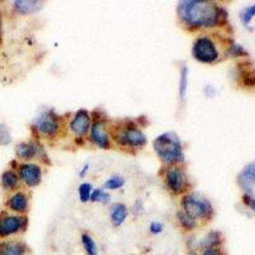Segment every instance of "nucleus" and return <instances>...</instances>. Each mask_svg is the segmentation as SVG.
<instances>
[{
  "instance_id": "f257e3e1",
  "label": "nucleus",
  "mask_w": 255,
  "mask_h": 255,
  "mask_svg": "<svg viewBox=\"0 0 255 255\" xmlns=\"http://www.w3.org/2000/svg\"><path fill=\"white\" fill-rule=\"evenodd\" d=\"M180 19L191 28H211L220 23L221 9L211 1L184 0L177 6Z\"/></svg>"
},
{
  "instance_id": "f03ea898",
  "label": "nucleus",
  "mask_w": 255,
  "mask_h": 255,
  "mask_svg": "<svg viewBox=\"0 0 255 255\" xmlns=\"http://www.w3.org/2000/svg\"><path fill=\"white\" fill-rule=\"evenodd\" d=\"M153 148L157 156L165 163L183 162L184 152L181 140L174 131H168L158 135L153 142Z\"/></svg>"
},
{
  "instance_id": "7ed1b4c3",
  "label": "nucleus",
  "mask_w": 255,
  "mask_h": 255,
  "mask_svg": "<svg viewBox=\"0 0 255 255\" xmlns=\"http://www.w3.org/2000/svg\"><path fill=\"white\" fill-rule=\"evenodd\" d=\"M193 56L198 61L204 64H212L218 60L220 51H218L217 44L208 36H200L195 40L193 45Z\"/></svg>"
},
{
  "instance_id": "20e7f679",
  "label": "nucleus",
  "mask_w": 255,
  "mask_h": 255,
  "mask_svg": "<svg viewBox=\"0 0 255 255\" xmlns=\"http://www.w3.org/2000/svg\"><path fill=\"white\" fill-rule=\"evenodd\" d=\"M184 211L194 218H209L212 216V204L202 195L197 193L186 194L183 198Z\"/></svg>"
},
{
  "instance_id": "39448f33",
  "label": "nucleus",
  "mask_w": 255,
  "mask_h": 255,
  "mask_svg": "<svg viewBox=\"0 0 255 255\" xmlns=\"http://www.w3.org/2000/svg\"><path fill=\"white\" fill-rule=\"evenodd\" d=\"M166 184L168 189L174 193H181L185 190L189 185L188 176L185 171L180 167H170L165 175Z\"/></svg>"
},
{
  "instance_id": "423d86ee",
  "label": "nucleus",
  "mask_w": 255,
  "mask_h": 255,
  "mask_svg": "<svg viewBox=\"0 0 255 255\" xmlns=\"http://www.w3.org/2000/svg\"><path fill=\"white\" fill-rule=\"evenodd\" d=\"M116 140L123 145L129 147H143L147 142L145 135L136 128H125L116 134Z\"/></svg>"
},
{
  "instance_id": "0eeeda50",
  "label": "nucleus",
  "mask_w": 255,
  "mask_h": 255,
  "mask_svg": "<svg viewBox=\"0 0 255 255\" xmlns=\"http://www.w3.org/2000/svg\"><path fill=\"white\" fill-rule=\"evenodd\" d=\"M24 227V218L19 216H3L0 218V238H9Z\"/></svg>"
},
{
  "instance_id": "6e6552de",
  "label": "nucleus",
  "mask_w": 255,
  "mask_h": 255,
  "mask_svg": "<svg viewBox=\"0 0 255 255\" xmlns=\"http://www.w3.org/2000/svg\"><path fill=\"white\" fill-rule=\"evenodd\" d=\"M36 128L45 135H54L59 131V122L56 119L55 115H52L51 113L42 114L41 116H38L35 122Z\"/></svg>"
},
{
  "instance_id": "1a4fd4ad",
  "label": "nucleus",
  "mask_w": 255,
  "mask_h": 255,
  "mask_svg": "<svg viewBox=\"0 0 255 255\" xmlns=\"http://www.w3.org/2000/svg\"><path fill=\"white\" fill-rule=\"evenodd\" d=\"M19 176L28 186H36L40 184L42 172L40 166L33 163H23L19 166Z\"/></svg>"
},
{
  "instance_id": "9d476101",
  "label": "nucleus",
  "mask_w": 255,
  "mask_h": 255,
  "mask_svg": "<svg viewBox=\"0 0 255 255\" xmlns=\"http://www.w3.org/2000/svg\"><path fill=\"white\" fill-rule=\"evenodd\" d=\"M238 184L247 194H250L255 186V161L248 163L238 176Z\"/></svg>"
},
{
  "instance_id": "9b49d317",
  "label": "nucleus",
  "mask_w": 255,
  "mask_h": 255,
  "mask_svg": "<svg viewBox=\"0 0 255 255\" xmlns=\"http://www.w3.org/2000/svg\"><path fill=\"white\" fill-rule=\"evenodd\" d=\"M91 127V118L88 111L79 110L77 111L73 120L70 122V129L73 133H76L77 135H84L87 133L88 129Z\"/></svg>"
},
{
  "instance_id": "f8f14e48",
  "label": "nucleus",
  "mask_w": 255,
  "mask_h": 255,
  "mask_svg": "<svg viewBox=\"0 0 255 255\" xmlns=\"http://www.w3.org/2000/svg\"><path fill=\"white\" fill-rule=\"evenodd\" d=\"M91 139L96 145L100 148L108 149L110 147V139H109V134L106 131V128L102 122H96L91 128Z\"/></svg>"
},
{
  "instance_id": "ddd939ff",
  "label": "nucleus",
  "mask_w": 255,
  "mask_h": 255,
  "mask_svg": "<svg viewBox=\"0 0 255 255\" xmlns=\"http://www.w3.org/2000/svg\"><path fill=\"white\" fill-rule=\"evenodd\" d=\"M27 252L28 248L22 241H0V255H27Z\"/></svg>"
},
{
  "instance_id": "4468645a",
  "label": "nucleus",
  "mask_w": 255,
  "mask_h": 255,
  "mask_svg": "<svg viewBox=\"0 0 255 255\" xmlns=\"http://www.w3.org/2000/svg\"><path fill=\"white\" fill-rule=\"evenodd\" d=\"M221 243H222V236H221L220 232L212 231L208 232V234L198 243V248H200L202 250L220 249Z\"/></svg>"
},
{
  "instance_id": "2eb2a0df",
  "label": "nucleus",
  "mask_w": 255,
  "mask_h": 255,
  "mask_svg": "<svg viewBox=\"0 0 255 255\" xmlns=\"http://www.w3.org/2000/svg\"><path fill=\"white\" fill-rule=\"evenodd\" d=\"M111 222L114 226H122L128 217V208L122 203H115L111 206Z\"/></svg>"
},
{
  "instance_id": "dca6fc26",
  "label": "nucleus",
  "mask_w": 255,
  "mask_h": 255,
  "mask_svg": "<svg viewBox=\"0 0 255 255\" xmlns=\"http://www.w3.org/2000/svg\"><path fill=\"white\" fill-rule=\"evenodd\" d=\"M14 8L22 14H32L42 8L41 1H32V0H17L14 1Z\"/></svg>"
},
{
  "instance_id": "f3484780",
  "label": "nucleus",
  "mask_w": 255,
  "mask_h": 255,
  "mask_svg": "<svg viewBox=\"0 0 255 255\" xmlns=\"http://www.w3.org/2000/svg\"><path fill=\"white\" fill-rule=\"evenodd\" d=\"M8 206L9 208L15 212H24L27 207H28V199H27L24 193L18 191V193H15V194H13L12 197L9 198Z\"/></svg>"
},
{
  "instance_id": "a211bd4d",
  "label": "nucleus",
  "mask_w": 255,
  "mask_h": 255,
  "mask_svg": "<svg viewBox=\"0 0 255 255\" xmlns=\"http://www.w3.org/2000/svg\"><path fill=\"white\" fill-rule=\"evenodd\" d=\"M37 153V148L32 143H20L17 145V154L19 158L22 159H31L32 157H35Z\"/></svg>"
},
{
  "instance_id": "6ab92c4d",
  "label": "nucleus",
  "mask_w": 255,
  "mask_h": 255,
  "mask_svg": "<svg viewBox=\"0 0 255 255\" xmlns=\"http://www.w3.org/2000/svg\"><path fill=\"white\" fill-rule=\"evenodd\" d=\"M82 245H83V249L87 255H99L97 245H96L92 236L88 235V234H83L82 235Z\"/></svg>"
},
{
  "instance_id": "aec40b11",
  "label": "nucleus",
  "mask_w": 255,
  "mask_h": 255,
  "mask_svg": "<svg viewBox=\"0 0 255 255\" xmlns=\"http://www.w3.org/2000/svg\"><path fill=\"white\" fill-rule=\"evenodd\" d=\"M177 217H179L180 225L183 226V229H185L186 231H190V230L194 229L197 226V220L194 217H191L190 215H188L185 211H181L177 213Z\"/></svg>"
},
{
  "instance_id": "412c9836",
  "label": "nucleus",
  "mask_w": 255,
  "mask_h": 255,
  "mask_svg": "<svg viewBox=\"0 0 255 255\" xmlns=\"http://www.w3.org/2000/svg\"><path fill=\"white\" fill-rule=\"evenodd\" d=\"M1 184H3V186L6 190H10V189L15 188L18 184L17 174L14 171H12V170L5 171L3 174V176H1Z\"/></svg>"
},
{
  "instance_id": "4be33fe9",
  "label": "nucleus",
  "mask_w": 255,
  "mask_h": 255,
  "mask_svg": "<svg viewBox=\"0 0 255 255\" xmlns=\"http://www.w3.org/2000/svg\"><path fill=\"white\" fill-rule=\"evenodd\" d=\"M188 77H189V69L184 67L180 73V82H179V96L181 101H184L186 97V91H188Z\"/></svg>"
},
{
  "instance_id": "5701e85b",
  "label": "nucleus",
  "mask_w": 255,
  "mask_h": 255,
  "mask_svg": "<svg viewBox=\"0 0 255 255\" xmlns=\"http://www.w3.org/2000/svg\"><path fill=\"white\" fill-rule=\"evenodd\" d=\"M78 193L81 202L86 203V202H88L91 199V195H92V185L88 183L81 184L78 188Z\"/></svg>"
},
{
  "instance_id": "b1692460",
  "label": "nucleus",
  "mask_w": 255,
  "mask_h": 255,
  "mask_svg": "<svg viewBox=\"0 0 255 255\" xmlns=\"http://www.w3.org/2000/svg\"><path fill=\"white\" fill-rule=\"evenodd\" d=\"M124 179L122 176H113L105 183V188L109 189V190H115V189H119L124 185Z\"/></svg>"
},
{
  "instance_id": "393cba45",
  "label": "nucleus",
  "mask_w": 255,
  "mask_h": 255,
  "mask_svg": "<svg viewBox=\"0 0 255 255\" xmlns=\"http://www.w3.org/2000/svg\"><path fill=\"white\" fill-rule=\"evenodd\" d=\"M254 17H255V5L248 6V8L244 9L240 14V18L241 20H243L244 24H249L250 20H252Z\"/></svg>"
},
{
  "instance_id": "a878e982",
  "label": "nucleus",
  "mask_w": 255,
  "mask_h": 255,
  "mask_svg": "<svg viewBox=\"0 0 255 255\" xmlns=\"http://www.w3.org/2000/svg\"><path fill=\"white\" fill-rule=\"evenodd\" d=\"M110 199V195L108 193H105L102 189H96L92 191V195H91V200L92 202H108Z\"/></svg>"
},
{
  "instance_id": "bb28decb",
  "label": "nucleus",
  "mask_w": 255,
  "mask_h": 255,
  "mask_svg": "<svg viewBox=\"0 0 255 255\" xmlns=\"http://www.w3.org/2000/svg\"><path fill=\"white\" fill-rule=\"evenodd\" d=\"M10 140H12V136H10L8 127L0 124V144H8V143H10Z\"/></svg>"
},
{
  "instance_id": "cd10ccee",
  "label": "nucleus",
  "mask_w": 255,
  "mask_h": 255,
  "mask_svg": "<svg viewBox=\"0 0 255 255\" xmlns=\"http://www.w3.org/2000/svg\"><path fill=\"white\" fill-rule=\"evenodd\" d=\"M149 231L153 235H158V234H161L163 231V225L161 222H152L149 225Z\"/></svg>"
},
{
  "instance_id": "c85d7f7f",
  "label": "nucleus",
  "mask_w": 255,
  "mask_h": 255,
  "mask_svg": "<svg viewBox=\"0 0 255 255\" xmlns=\"http://www.w3.org/2000/svg\"><path fill=\"white\" fill-rule=\"evenodd\" d=\"M244 203L247 204L253 212H255V197L252 194H245L244 195Z\"/></svg>"
},
{
  "instance_id": "c756f323",
  "label": "nucleus",
  "mask_w": 255,
  "mask_h": 255,
  "mask_svg": "<svg viewBox=\"0 0 255 255\" xmlns=\"http://www.w3.org/2000/svg\"><path fill=\"white\" fill-rule=\"evenodd\" d=\"M230 52H231V55H234V56H240V55H243V54H245V51H244L243 47L239 46V45H234V46H231Z\"/></svg>"
},
{
  "instance_id": "7c9ffc66",
  "label": "nucleus",
  "mask_w": 255,
  "mask_h": 255,
  "mask_svg": "<svg viewBox=\"0 0 255 255\" xmlns=\"http://www.w3.org/2000/svg\"><path fill=\"white\" fill-rule=\"evenodd\" d=\"M199 255H222V252L220 249H209V250H203L202 254Z\"/></svg>"
},
{
  "instance_id": "2f4dec72",
  "label": "nucleus",
  "mask_w": 255,
  "mask_h": 255,
  "mask_svg": "<svg viewBox=\"0 0 255 255\" xmlns=\"http://www.w3.org/2000/svg\"><path fill=\"white\" fill-rule=\"evenodd\" d=\"M188 255H199V254L197 253V250H189Z\"/></svg>"
},
{
  "instance_id": "473e14b6",
  "label": "nucleus",
  "mask_w": 255,
  "mask_h": 255,
  "mask_svg": "<svg viewBox=\"0 0 255 255\" xmlns=\"http://www.w3.org/2000/svg\"><path fill=\"white\" fill-rule=\"evenodd\" d=\"M87 170H88V166H84L83 170H82V171H81V175H82V176H83V175L86 174V171H87Z\"/></svg>"
},
{
  "instance_id": "72a5a7b5",
  "label": "nucleus",
  "mask_w": 255,
  "mask_h": 255,
  "mask_svg": "<svg viewBox=\"0 0 255 255\" xmlns=\"http://www.w3.org/2000/svg\"><path fill=\"white\" fill-rule=\"evenodd\" d=\"M0 32H1V20H0Z\"/></svg>"
}]
</instances>
